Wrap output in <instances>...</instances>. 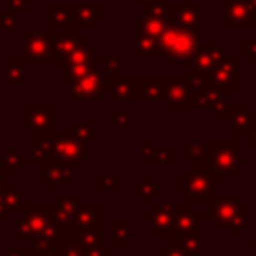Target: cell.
Wrapping results in <instances>:
<instances>
[{
    "mask_svg": "<svg viewBox=\"0 0 256 256\" xmlns=\"http://www.w3.org/2000/svg\"><path fill=\"white\" fill-rule=\"evenodd\" d=\"M176 188L184 196V202L192 204L198 214L200 210H204V206L212 204L222 196V182L204 160H188L186 174H180L176 178Z\"/></svg>",
    "mask_w": 256,
    "mask_h": 256,
    "instance_id": "1",
    "label": "cell"
},
{
    "mask_svg": "<svg viewBox=\"0 0 256 256\" xmlns=\"http://www.w3.org/2000/svg\"><path fill=\"white\" fill-rule=\"evenodd\" d=\"M204 142L208 146V156L204 162L222 182V186L228 184L232 176H236L244 166L250 164V160L238 152V144L234 138H206Z\"/></svg>",
    "mask_w": 256,
    "mask_h": 256,
    "instance_id": "2",
    "label": "cell"
},
{
    "mask_svg": "<svg viewBox=\"0 0 256 256\" xmlns=\"http://www.w3.org/2000/svg\"><path fill=\"white\" fill-rule=\"evenodd\" d=\"M248 210L250 204L242 202L238 194L220 196L210 204L208 218L212 220L214 230H228L232 238H238L240 232L248 226Z\"/></svg>",
    "mask_w": 256,
    "mask_h": 256,
    "instance_id": "3",
    "label": "cell"
},
{
    "mask_svg": "<svg viewBox=\"0 0 256 256\" xmlns=\"http://www.w3.org/2000/svg\"><path fill=\"white\" fill-rule=\"evenodd\" d=\"M198 46H200L198 32L184 30L178 26L164 28L162 34L158 36V52L166 58L170 66L188 64L194 52L198 50Z\"/></svg>",
    "mask_w": 256,
    "mask_h": 256,
    "instance_id": "4",
    "label": "cell"
},
{
    "mask_svg": "<svg viewBox=\"0 0 256 256\" xmlns=\"http://www.w3.org/2000/svg\"><path fill=\"white\" fill-rule=\"evenodd\" d=\"M110 92V76L102 74L98 68H90L82 76L74 78L68 86V102H102L104 94Z\"/></svg>",
    "mask_w": 256,
    "mask_h": 256,
    "instance_id": "5",
    "label": "cell"
},
{
    "mask_svg": "<svg viewBox=\"0 0 256 256\" xmlns=\"http://www.w3.org/2000/svg\"><path fill=\"white\" fill-rule=\"evenodd\" d=\"M94 156V144H88L68 130H56L52 136V158L70 162L74 166H84L88 158Z\"/></svg>",
    "mask_w": 256,
    "mask_h": 256,
    "instance_id": "6",
    "label": "cell"
},
{
    "mask_svg": "<svg viewBox=\"0 0 256 256\" xmlns=\"http://www.w3.org/2000/svg\"><path fill=\"white\" fill-rule=\"evenodd\" d=\"M22 50L28 62H38L42 66L58 64V56L54 52V34L26 30L22 34Z\"/></svg>",
    "mask_w": 256,
    "mask_h": 256,
    "instance_id": "7",
    "label": "cell"
},
{
    "mask_svg": "<svg viewBox=\"0 0 256 256\" xmlns=\"http://www.w3.org/2000/svg\"><path fill=\"white\" fill-rule=\"evenodd\" d=\"M58 106L54 102L22 104V128L30 132H56Z\"/></svg>",
    "mask_w": 256,
    "mask_h": 256,
    "instance_id": "8",
    "label": "cell"
},
{
    "mask_svg": "<svg viewBox=\"0 0 256 256\" xmlns=\"http://www.w3.org/2000/svg\"><path fill=\"white\" fill-rule=\"evenodd\" d=\"M94 66V56H92V42H82L76 46L70 54L58 60V82L66 84L72 82L74 78L82 76Z\"/></svg>",
    "mask_w": 256,
    "mask_h": 256,
    "instance_id": "9",
    "label": "cell"
},
{
    "mask_svg": "<svg viewBox=\"0 0 256 256\" xmlns=\"http://www.w3.org/2000/svg\"><path fill=\"white\" fill-rule=\"evenodd\" d=\"M40 184L48 186L50 192H56L60 184H74L76 182V166L58 158H50L40 164Z\"/></svg>",
    "mask_w": 256,
    "mask_h": 256,
    "instance_id": "10",
    "label": "cell"
},
{
    "mask_svg": "<svg viewBox=\"0 0 256 256\" xmlns=\"http://www.w3.org/2000/svg\"><path fill=\"white\" fill-rule=\"evenodd\" d=\"M162 102L174 112H190L194 110V94L184 76H170L166 78L164 98Z\"/></svg>",
    "mask_w": 256,
    "mask_h": 256,
    "instance_id": "11",
    "label": "cell"
},
{
    "mask_svg": "<svg viewBox=\"0 0 256 256\" xmlns=\"http://www.w3.org/2000/svg\"><path fill=\"white\" fill-rule=\"evenodd\" d=\"M210 86L222 94H236L238 92V60L236 58H222L210 72Z\"/></svg>",
    "mask_w": 256,
    "mask_h": 256,
    "instance_id": "12",
    "label": "cell"
},
{
    "mask_svg": "<svg viewBox=\"0 0 256 256\" xmlns=\"http://www.w3.org/2000/svg\"><path fill=\"white\" fill-rule=\"evenodd\" d=\"M166 16L178 28L192 32H198L202 28V4H170L166 6Z\"/></svg>",
    "mask_w": 256,
    "mask_h": 256,
    "instance_id": "13",
    "label": "cell"
},
{
    "mask_svg": "<svg viewBox=\"0 0 256 256\" xmlns=\"http://www.w3.org/2000/svg\"><path fill=\"white\" fill-rule=\"evenodd\" d=\"M174 216H176L174 204H156L150 210L148 236L150 238H168V234L174 232Z\"/></svg>",
    "mask_w": 256,
    "mask_h": 256,
    "instance_id": "14",
    "label": "cell"
},
{
    "mask_svg": "<svg viewBox=\"0 0 256 256\" xmlns=\"http://www.w3.org/2000/svg\"><path fill=\"white\" fill-rule=\"evenodd\" d=\"M228 56V50L218 42V40H206L204 44L198 46V50L194 52V56L190 58L188 66H194L198 70L210 72L222 58Z\"/></svg>",
    "mask_w": 256,
    "mask_h": 256,
    "instance_id": "15",
    "label": "cell"
},
{
    "mask_svg": "<svg viewBox=\"0 0 256 256\" xmlns=\"http://www.w3.org/2000/svg\"><path fill=\"white\" fill-rule=\"evenodd\" d=\"M176 216H174V232L176 234H188V232H202L204 218L194 210L192 204H174Z\"/></svg>",
    "mask_w": 256,
    "mask_h": 256,
    "instance_id": "16",
    "label": "cell"
},
{
    "mask_svg": "<svg viewBox=\"0 0 256 256\" xmlns=\"http://www.w3.org/2000/svg\"><path fill=\"white\" fill-rule=\"evenodd\" d=\"M102 216H104L102 204H98V202H86V200H84V202L76 208L70 228H74V230L100 228V226H102Z\"/></svg>",
    "mask_w": 256,
    "mask_h": 256,
    "instance_id": "17",
    "label": "cell"
},
{
    "mask_svg": "<svg viewBox=\"0 0 256 256\" xmlns=\"http://www.w3.org/2000/svg\"><path fill=\"white\" fill-rule=\"evenodd\" d=\"M256 26V6L246 4V0H234L226 6L224 12V26Z\"/></svg>",
    "mask_w": 256,
    "mask_h": 256,
    "instance_id": "18",
    "label": "cell"
},
{
    "mask_svg": "<svg viewBox=\"0 0 256 256\" xmlns=\"http://www.w3.org/2000/svg\"><path fill=\"white\" fill-rule=\"evenodd\" d=\"M84 202V196H62L52 204V220L58 224L60 230H68L72 226V218L76 208Z\"/></svg>",
    "mask_w": 256,
    "mask_h": 256,
    "instance_id": "19",
    "label": "cell"
},
{
    "mask_svg": "<svg viewBox=\"0 0 256 256\" xmlns=\"http://www.w3.org/2000/svg\"><path fill=\"white\" fill-rule=\"evenodd\" d=\"M230 124H232V138L238 142L242 138H246L248 130L252 128V124L256 122V112H252L248 108V104H232V112H230Z\"/></svg>",
    "mask_w": 256,
    "mask_h": 256,
    "instance_id": "20",
    "label": "cell"
},
{
    "mask_svg": "<svg viewBox=\"0 0 256 256\" xmlns=\"http://www.w3.org/2000/svg\"><path fill=\"white\" fill-rule=\"evenodd\" d=\"M110 94L118 102H136L138 100V80L134 76H110Z\"/></svg>",
    "mask_w": 256,
    "mask_h": 256,
    "instance_id": "21",
    "label": "cell"
},
{
    "mask_svg": "<svg viewBox=\"0 0 256 256\" xmlns=\"http://www.w3.org/2000/svg\"><path fill=\"white\" fill-rule=\"evenodd\" d=\"M138 100L140 102H162L166 78L164 76H138Z\"/></svg>",
    "mask_w": 256,
    "mask_h": 256,
    "instance_id": "22",
    "label": "cell"
},
{
    "mask_svg": "<svg viewBox=\"0 0 256 256\" xmlns=\"http://www.w3.org/2000/svg\"><path fill=\"white\" fill-rule=\"evenodd\" d=\"M168 244L186 252L188 256H202L204 254V238L202 232H188V234H168Z\"/></svg>",
    "mask_w": 256,
    "mask_h": 256,
    "instance_id": "23",
    "label": "cell"
},
{
    "mask_svg": "<svg viewBox=\"0 0 256 256\" xmlns=\"http://www.w3.org/2000/svg\"><path fill=\"white\" fill-rule=\"evenodd\" d=\"M4 80L14 86L30 82V64L26 58H4Z\"/></svg>",
    "mask_w": 256,
    "mask_h": 256,
    "instance_id": "24",
    "label": "cell"
},
{
    "mask_svg": "<svg viewBox=\"0 0 256 256\" xmlns=\"http://www.w3.org/2000/svg\"><path fill=\"white\" fill-rule=\"evenodd\" d=\"M132 194L138 196V200L142 204H146L148 208H154L156 206V198H158V190H160V184H158V178L152 176V174H144L140 176V180L136 184L130 186Z\"/></svg>",
    "mask_w": 256,
    "mask_h": 256,
    "instance_id": "25",
    "label": "cell"
},
{
    "mask_svg": "<svg viewBox=\"0 0 256 256\" xmlns=\"http://www.w3.org/2000/svg\"><path fill=\"white\" fill-rule=\"evenodd\" d=\"M158 52V40L148 36V34H142L134 30V36H132V56L140 60L142 66L148 64V60Z\"/></svg>",
    "mask_w": 256,
    "mask_h": 256,
    "instance_id": "26",
    "label": "cell"
},
{
    "mask_svg": "<svg viewBox=\"0 0 256 256\" xmlns=\"http://www.w3.org/2000/svg\"><path fill=\"white\" fill-rule=\"evenodd\" d=\"M52 136H54V132H32V136H30L32 158L38 166L52 158Z\"/></svg>",
    "mask_w": 256,
    "mask_h": 256,
    "instance_id": "27",
    "label": "cell"
},
{
    "mask_svg": "<svg viewBox=\"0 0 256 256\" xmlns=\"http://www.w3.org/2000/svg\"><path fill=\"white\" fill-rule=\"evenodd\" d=\"M82 42H84V38H82L80 32H72V28H68V30H58V32L54 34V52H56L58 60L64 58L66 54H70V52H72L76 46H80Z\"/></svg>",
    "mask_w": 256,
    "mask_h": 256,
    "instance_id": "28",
    "label": "cell"
},
{
    "mask_svg": "<svg viewBox=\"0 0 256 256\" xmlns=\"http://www.w3.org/2000/svg\"><path fill=\"white\" fill-rule=\"evenodd\" d=\"M32 164H36L32 156L26 158L20 150H16V148H12V146H4V148H2V166H4L12 176L20 174L22 168L32 166Z\"/></svg>",
    "mask_w": 256,
    "mask_h": 256,
    "instance_id": "29",
    "label": "cell"
},
{
    "mask_svg": "<svg viewBox=\"0 0 256 256\" xmlns=\"http://www.w3.org/2000/svg\"><path fill=\"white\" fill-rule=\"evenodd\" d=\"M0 198L4 200V204H6L12 212H24V210L30 206V202H32L30 194H26V192H24L18 184H14V182L2 192Z\"/></svg>",
    "mask_w": 256,
    "mask_h": 256,
    "instance_id": "30",
    "label": "cell"
},
{
    "mask_svg": "<svg viewBox=\"0 0 256 256\" xmlns=\"http://www.w3.org/2000/svg\"><path fill=\"white\" fill-rule=\"evenodd\" d=\"M50 22L56 30H68L74 22L72 4H52L50 6Z\"/></svg>",
    "mask_w": 256,
    "mask_h": 256,
    "instance_id": "31",
    "label": "cell"
},
{
    "mask_svg": "<svg viewBox=\"0 0 256 256\" xmlns=\"http://www.w3.org/2000/svg\"><path fill=\"white\" fill-rule=\"evenodd\" d=\"M132 240V228L128 220H116L112 224V244L114 248H130Z\"/></svg>",
    "mask_w": 256,
    "mask_h": 256,
    "instance_id": "32",
    "label": "cell"
},
{
    "mask_svg": "<svg viewBox=\"0 0 256 256\" xmlns=\"http://www.w3.org/2000/svg\"><path fill=\"white\" fill-rule=\"evenodd\" d=\"M158 140L156 138H142L140 146H138V154H140V166H156V154H158Z\"/></svg>",
    "mask_w": 256,
    "mask_h": 256,
    "instance_id": "33",
    "label": "cell"
},
{
    "mask_svg": "<svg viewBox=\"0 0 256 256\" xmlns=\"http://www.w3.org/2000/svg\"><path fill=\"white\" fill-rule=\"evenodd\" d=\"M98 8H100L98 4H76V6H72L74 22L92 26V24L100 18V10H98Z\"/></svg>",
    "mask_w": 256,
    "mask_h": 256,
    "instance_id": "34",
    "label": "cell"
},
{
    "mask_svg": "<svg viewBox=\"0 0 256 256\" xmlns=\"http://www.w3.org/2000/svg\"><path fill=\"white\" fill-rule=\"evenodd\" d=\"M66 130L72 132L74 136H78L80 140L94 144V122L92 120H84V122H76V120H68Z\"/></svg>",
    "mask_w": 256,
    "mask_h": 256,
    "instance_id": "35",
    "label": "cell"
},
{
    "mask_svg": "<svg viewBox=\"0 0 256 256\" xmlns=\"http://www.w3.org/2000/svg\"><path fill=\"white\" fill-rule=\"evenodd\" d=\"M164 28H166V26L162 24V20H160L158 16H146V18H142L138 24L134 22V30H136V32L148 34V36H152V38H156V40H158V36L162 34Z\"/></svg>",
    "mask_w": 256,
    "mask_h": 256,
    "instance_id": "36",
    "label": "cell"
},
{
    "mask_svg": "<svg viewBox=\"0 0 256 256\" xmlns=\"http://www.w3.org/2000/svg\"><path fill=\"white\" fill-rule=\"evenodd\" d=\"M120 188H122V178L118 174L96 176V180H94V190L96 192H112V194H118Z\"/></svg>",
    "mask_w": 256,
    "mask_h": 256,
    "instance_id": "37",
    "label": "cell"
},
{
    "mask_svg": "<svg viewBox=\"0 0 256 256\" xmlns=\"http://www.w3.org/2000/svg\"><path fill=\"white\" fill-rule=\"evenodd\" d=\"M186 154H188V160H206L208 156V146L204 140H194V138H188L186 140Z\"/></svg>",
    "mask_w": 256,
    "mask_h": 256,
    "instance_id": "38",
    "label": "cell"
},
{
    "mask_svg": "<svg viewBox=\"0 0 256 256\" xmlns=\"http://www.w3.org/2000/svg\"><path fill=\"white\" fill-rule=\"evenodd\" d=\"M94 62H96V68H98L102 74H106V76H116V74H120V68H122L120 58H94Z\"/></svg>",
    "mask_w": 256,
    "mask_h": 256,
    "instance_id": "39",
    "label": "cell"
},
{
    "mask_svg": "<svg viewBox=\"0 0 256 256\" xmlns=\"http://www.w3.org/2000/svg\"><path fill=\"white\" fill-rule=\"evenodd\" d=\"M178 162V152L176 148H158L156 154V166H176Z\"/></svg>",
    "mask_w": 256,
    "mask_h": 256,
    "instance_id": "40",
    "label": "cell"
},
{
    "mask_svg": "<svg viewBox=\"0 0 256 256\" xmlns=\"http://www.w3.org/2000/svg\"><path fill=\"white\" fill-rule=\"evenodd\" d=\"M240 54L250 58V64L256 66V40H242L240 42Z\"/></svg>",
    "mask_w": 256,
    "mask_h": 256,
    "instance_id": "41",
    "label": "cell"
},
{
    "mask_svg": "<svg viewBox=\"0 0 256 256\" xmlns=\"http://www.w3.org/2000/svg\"><path fill=\"white\" fill-rule=\"evenodd\" d=\"M112 122H114V126L118 130H130V118L124 112H114L112 114Z\"/></svg>",
    "mask_w": 256,
    "mask_h": 256,
    "instance_id": "42",
    "label": "cell"
},
{
    "mask_svg": "<svg viewBox=\"0 0 256 256\" xmlns=\"http://www.w3.org/2000/svg\"><path fill=\"white\" fill-rule=\"evenodd\" d=\"M34 248H4V256H36Z\"/></svg>",
    "mask_w": 256,
    "mask_h": 256,
    "instance_id": "43",
    "label": "cell"
},
{
    "mask_svg": "<svg viewBox=\"0 0 256 256\" xmlns=\"http://www.w3.org/2000/svg\"><path fill=\"white\" fill-rule=\"evenodd\" d=\"M82 254H84V256H112V250H110V248H104V244H100V246L82 250Z\"/></svg>",
    "mask_w": 256,
    "mask_h": 256,
    "instance_id": "44",
    "label": "cell"
},
{
    "mask_svg": "<svg viewBox=\"0 0 256 256\" xmlns=\"http://www.w3.org/2000/svg\"><path fill=\"white\" fill-rule=\"evenodd\" d=\"M10 184H12V174H10L4 166H0V196H2V192H4Z\"/></svg>",
    "mask_w": 256,
    "mask_h": 256,
    "instance_id": "45",
    "label": "cell"
},
{
    "mask_svg": "<svg viewBox=\"0 0 256 256\" xmlns=\"http://www.w3.org/2000/svg\"><path fill=\"white\" fill-rule=\"evenodd\" d=\"M12 216H14V212L4 204V200L0 198V224H4V222H10L12 220Z\"/></svg>",
    "mask_w": 256,
    "mask_h": 256,
    "instance_id": "46",
    "label": "cell"
},
{
    "mask_svg": "<svg viewBox=\"0 0 256 256\" xmlns=\"http://www.w3.org/2000/svg\"><path fill=\"white\" fill-rule=\"evenodd\" d=\"M158 256H188V254L168 244V246H164V248H160V250H158Z\"/></svg>",
    "mask_w": 256,
    "mask_h": 256,
    "instance_id": "47",
    "label": "cell"
},
{
    "mask_svg": "<svg viewBox=\"0 0 256 256\" xmlns=\"http://www.w3.org/2000/svg\"><path fill=\"white\" fill-rule=\"evenodd\" d=\"M246 140H248V146L256 148V122H254V124H252V128L248 130V134H246Z\"/></svg>",
    "mask_w": 256,
    "mask_h": 256,
    "instance_id": "48",
    "label": "cell"
},
{
    "mask_svg": "<svg viewBox=\"0 0 256 256\" xmlns=\"http://www.w3.org/2000/svg\"><path fill=\"white\" fill-rule=\"evenodd\" d=\"M0 230H2V224H0ZM0 248H2V234H0Z\"/></svg>",
    "mask_w": 256,
    "mask_h": 256,
    "instance_id": "49",
    "label": "cell"
},
{
    "mask_svg": "<svg viewBox=\"0 0 256 256\" xmlns=\"http://www.w3.org/2000/svg\"><path fill=\"white\" fill-rule=\"evenodd\" d=\"M250 246H252V248H256V238L252 240V244H250Z\"/></svg>",
    "mask_w": 256,
    "mask_h": 256,
    "instance_id": "50",
    "label": "cell"
},
{
    "mask_svg": "<svg viewBox=\"0 0 256 256\" xmlns=\"http://www.w3.org/2000/svg\"><path fill=\"white\" fill-rule=\"evenodd\" d=\"M140 2H154V0H140Z\"/></svg>",
    "mask_w": 256,
    "mask_h": 256,
    "instance_id": "51",
    "label": "cell"
},
{
    "mask_svg": "<svg viewBox=\"0 0 256 256\" xmlns=\"http://www.w3.org/2000/svg\"><path fill=\"white\" fill-rule=\"evenodd\" d=\"M36 256H40V254H36Z\"/></svg>",
    "mask_w": 256,
    "mask_h": 256,
    "instance_id": "52",
    "label": "cell"
}]
</instances>
